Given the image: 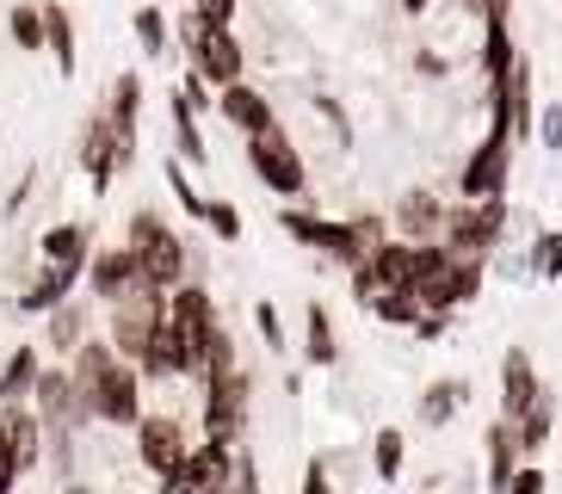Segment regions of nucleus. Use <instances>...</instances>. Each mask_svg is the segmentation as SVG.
<instances>
[{"label": "nucleus", "mask_w": 562, "mask_h": 494, "mask_svg": "<svg viewBox=\"0 0 562 494\" xmlns=\"http://www.w3.org/2000/svg\"><path fill=\"white\" fill-rule=\"evenodd\" d=\"M501 235H507V198H463L458 211H446L439 242L463 260H482V254L501 247Z\"/></svg>", "instance_id": "obj_1"}, {"label": "nucleus", "mask_w": 562, "mask_h": 494, "mask_svg": "<svg viewBox=\"0 0 562 494\" xmlns=\"http://www.w3.org/2000/svg\"><path fill=\"white\" fill-rule=\"evenodd\" d=\"M180 44H186V56H192V68H199L211 87H229V81H241V44H235V32L229 25H211V19H199V13H186L180 19Z\"/></svg>", "instance_id": "obj_2"}, {"label": "nucleus", "mask_w": 562, "mask_h": 494, "mask_svg": "<svg viewBox=\"0 0 562 494\" xmlns=\"http://www.w3.org/2000/svg\"><path fill=\"white\" fill-rule=\"evenodd\" d=\"M131 254H136V266H143V279L161 284V291H173V284L186 279V242L167 229L155 211L131 216Z\"/></svg>", "instance_id": "obj_3"}, {"label": "nucleus", "mask_w": 562, "mask_h": 494, "mask_svg": "<svg viewBox=\"0 0 562 494\" xmlns=\"http://www.w3.org/2000/svg\"><path fill=\"white\" fill-rule=\"evenodd\" d=\"M476 291H482V260H463V254H439V260L414 279V296L427 303V310H463V303H476Z\"/></svg>", "instance_id": "obj_4"}, {"label": "nucleus", "mask_w": 562, "mask_h": 494, "mask_svg": "<svg viewBox=\"0 0 562 494\" xmlns=\"http://www.w3.org/2000/svg\"><path fill=\"white\" fill-rule=\"evenodd\" d=\"M241 427H248V378L241 371H211L204 378V439L216 445H241Z\"/></svg>", "instance_id": "obj_5"}, {"label": "nucleus", "mask_w": 562, "mask_h": 494, "mask_svg": "<svg viewBox=\"0 0 562 494\" xmlns=\"http://www.w3.org/2000/svg\"><path fill=\"white\" fill-rule=\"evenodd\" d=\"M248 167L279 198H303V186H310V167H303V155L291 148V136H284L279 124H266V131L248 136Z\"/></svg>", "instance_id": "obj_6"}, {"label": "nucleus", "mask_w": 562, "mask_h": 494, "mask_svg": "<svg viewBox=\"0 0 562 494\" xmlns=\"http://www.w3.org/2000/svg\"><path fill=\"white\" fill-rule=\"evenodd\" d=\"M279 229L291 235V242L315 247V254H328V260H347V266H359V260H364V242H359V229H352V223H334V216H310V211H284V216H279Z\"/></svg>", "instance_id": "obj_7"}, {"label": "nucleus", "mask_w": 562, "mask_h": 494, "mask_svg": "<svg viewBox=\"0 0 562 494\" xmlns=\"http://www.w3.org/2000/svg\"><path fill=\"white\" fill-rule=\"evenodd\" d=\"M507 173H513V136L488 131L470 148V161H463V173H458V192L463 198H501L507 192Z\"/></svg>", "instance_id": "obj_8"}, {"label": "nucleus", "mask_w": 562, "mask_h": 494, "mask_svg": "<svg viewBox=\"0 0 562 494\" xmlns=\"http://www.w3.org/2000/svg\"><path fill=\"white\" fill-rule=\"evenodd\" d=\"M136 155L124 148V136L112 131V117H87V131H81V167H87V180H93V192H112L117 180V167H131Z\"/></svg>", "instance_id": "obj_9"}, {"label": "nucleus", "mask_w": 562, "mask_h": 494, "mask_svg": "<svg viewBox=\"0 0 562 494\" xmlns=\"http://www.w3.org/2000/svg\"><path fill=\"white\" fill-rule=\"evenodd\" d=\"M186 451H192V445H186V433H180V420H173V414H143V420H136V458L149 463L161 482L180 470Z\"/></svg>", "instance_id": "obj_10"}, {"label": "nucleus", "mask_w": 562, "mask_h": 494, "mask_svg": "<svg viewBox=\"0 0 562 494\" xmlns=\"http://www.w3.org/2000/svg\"><path fill=\"white\" fill-rule=\"evenodd\" d=\"M229 482H235L229 445L204 439V445H192V451L180 458V470L167 476V489H229Z\"/></svg>", "instance_id": "obj_11"}, {"label": "nucleus", "mask_w": 562, "mask_h": 494, "mask_svg": "<svg viewBox=\"0 0 562 494\" xmlns=\"http://www.w3.org/2000/svg\"><path fill=\"white\" fill-rule=\"evenodd\" d=\"M538 395H544V383H538L531 352H526V346H507V352H501V414H507V420H519Z\"/></svg>", "instance_id": "obj_12"}, {"label": "nucleus", "mask_w": 562, "mask_h": 494, "mask_svg": "<svg viewBox=\"0 0 562 494\" xmlns=\"http://www.w3.org/2000/svg\"><path fill=\"white\" fill-rule=\"evenodd\" d=\"M87 284H93V296H100V303H117L124 291H136V284H143V266H136L131 242L93 254V260H87Z\"/></svg>", "instance_id": "obj_13"}, {"label": "nucleus", "mask_w": 562, "mask_h": 494, "mask_svg": "<svg viewBox=\"0 0 562 494\" xmlns=\"http://www.w3.org/2000/svg\"><path fill=\"white\" fill-rule=\"evenodd\" d=\"M216 112L229 117L241 136H254V131L272 124V99H266L260 87H248V81H229V87H216Z\"/></svg>", "instance_id": "obj_14"}, {"label": "nucleus", "mask_w": 562, "mask_h": 494, "mask_svg": "<svg viewBox=\"0 0 562 494\" xmlns=\"http://www.w3.org/2000/svg\"><path fill=\"white\" fill-rule=\"evenodd\" d=\"M81 279H87V266H56V260H44V272H37V279L25 284V296H19V310H25V315H50Z\"/></svg>", "instance_id": "obj_15"}, {"label": "nucleus", "mask_w": 562, "mask_h": 494, "mask_svg": "<svg viewBox=\"0 0 562 494\" xmlns=\"http://www.w3.org/2000/svg\"><path fill=\"white\" fill-rule=\"evenodd\" d=\"M136 112H143V75L136 68H124L112 81V105H105V117H112V131L124 136V148L136 155Z\"/></svg>", "instance_id": "obj_16"}, {"label": "nucleus", "mask_w": 562, "mask_h": 494, "mask_svg": "<svg viewBox=\"0 0 562 494\" xmlns=\"http://www.w3.org/2000/svg\"><path fill=\"white\" fill-rule=\"evenodd\" d=\"M396 223L408 242H439V229H446V211H439V198L432 192H408L396 204Z\"/></svg>", "instance_id": "obj_17"}, {"label": "nucleus", "mask_w": 562, "mask_h": 494, "mask_svg": "<svg viewBox=\"0 0 562 494\" xmlns=\"http://www.w3.org/2000/svg\"><path fill=\"white\" fill-rule=\"evenodd\" d=\"M513 463H519V420H507V414H501L495 427H488V489L507 494Z\"/></svg>", "instance_id": "obj_18"}, {"label": "nucleus", "mask_w": 562, "mask_h": 494, "mask_svg": "<svg viewBox=\"0 0 562 494\" xmlns=\"http://www.w3.org/2000/svg\"><path fill=\"white\" fill-rule=\"evenodd\" d=\"M44 49L56 56V75H75V19L63 0H44Z\"/></svg>", "instance_id": "obj_19"}, {"label": "nucleus", "mask_w": 562, "mask_h": 494, "mask_svg": "<svg viewBox=\"0 0 562 494\" xmlns=\"http://www.w3.org/2000/svg\"><path fill=\"white\" fill-rule=\"evenodd\" d=\"M167 112H173V143H180V161L204 167V161H211V148H204V131H199V105H192L186 93H173V105H167Z\"/></svg>", "instance_id": "obj_20"}, {"label": "nucleus", "mask_w": 562, "mask_h": 494, "mask_svg": "<svg viewBox=\"0 0 562 494\" xmlns=\"http://www.w3.org/2000/svg\"><path fill=\"white\" fill-rule=\"evenodd\" d=\"M303 359L315 364V371H328L334 359H340V340H334V322L322 303H310V315H303Z\"/></svg>", "instance_id": "obj_21"}, {"label": "nucleus", "mask_w": 562, "mask_h": 494, "mask_svg": "<svg viewBox=\"0 0 562 494\" xmlns=\"http://www.w3.org/2000/svg\"><path fill=\"white\" fill-rule=\"evenodd\" d=\"M364 310L378 315V322H390V328H414V322H420V310H427V303H420V296H414L408 284H383V291L371 296Z\"/></svg>", "instance_id": "obj_22"}, {"label": "nucleus", "mask_w": 562, "mask_h": 494, "mask_svg": "<svg viewBox=\"0 0 562 494\" xmlns=\"http://www.w3.org/2000/svg\"><path fill=\"white\" fill-rule=\"evenodd\" d=\"M37 371H44L37 346H19L13 359L0 364V402H25V395L37 390Z\"/></svg>", "instance_id": "obj_23"}, {"label": "nucleus", "mask_w": 562, "mask_h": 494, "mask_svg": "<svg viewBox=\"0 0 562 494\" xmlns=\"http://www.w3.org/2000/svg\"><path fill=\"white\" fill-rule=\"evenodd\" d=\"M37 247H44V260H56V266H87V260H93V254H87V247H93L87 223H56Z\"/></svg>", "instance_id": "obj_24"}, {"label": "nucleus", "mask_w": 562, "mask_h": 494, "mask_svg": "<svg viewBox=\"0 0 562 494\" xmlns=\"http://www.w3.org/2000/svg\"><path fill=\"white\" fill-rule=\"evenodd\" d=\"M463 395H470V383H458V378L427 383V390H420V427H446L451 414L463 408Z\"/></svg>", "instance_id": "obj_25"}, {"label": "nucleus", "mask_w": 562, "mask_h": 494, "mask_svg": "<svg viewBox=\"0 0 562 494\" xmlns=\"http://www.w3.org/2000/svg\"><path fill=\"white\" fill-rule=\"evenodd\" d=\"M513 63H519L513 25H507V19H488V37H482V68H488V81H501V75H507Z\"/></svg>", "instance_id": "obj_26"}, {"label": "nucleus", "mask_w": 562, "mask_h": 494, "mask_svg": "<svg viewBox=\"0 0 562 494\" xmlns=\"http://www.w3.org/2000/svg\"><path fill=\"white\" fill-rule=\"evenodd\" d=\"M550 427H557V408H550V390H544L526 414H519V451H538V445L550 439Z\"/></svg>", "instance_id": "obj_27"}, {"label": "nucleus", "mask_w": 562, "mask_h": 494, "mask_svg": "<svg viewBox=\"0 0 562 494\" xmlns=\"http://www.w3.org/2000/svg\"><path fill=\"white\" fill-rule=\"evenodd\" d=\"M136 44L149 49V56H167V49H173V37H167V13L161 7H136Z\"/></svg>", "instance_id": "obj_28"}, {"label": "nucleus", "mask_w": 562, "mask_h": 494, "mask_svg": "<svg viewBox=\"0 0 562 494\" xmlns=\"http://www.w3.org/2000/svg\"><path fill=\"white\" fill-rule=\"evenodd\" d=\"M402 445H408V439H402L396 427H383L378 439H371V470H378V482H396L402 476Z\"/></svg>", "instance_id": "obj_29"}, {"label": "nucleus", "mask_w": 562, "mask_h": 494, "mask_svg": "<svg viewBox=\"0 0 562 494\" xmlns=\"http://www.w3.org/2000/svg\"><path fill=\"white\" fill-rule=\"evenodd\" d=\"M50 346L56 352H75V346H81V310H75L68 296L50 310Z\"/></svg>", "instance_id": "obj_30"}, {"label": "nucleus", "mask_w": 562, "mask_h": 494, "mask_svg": "<svg viewBox=\"0 0 562 494\" xmlns=\"http://www.w3.org/2000/svg\"><path fill=\"white\" fill-rule=\"evenodd\" d=\"M7 25H13V44L19 49H44V7H32V0H25V7H13V19H7Z\"/></svg>", "instance_id": "obj_31"}, {"label": "nucleus", "mask_w": 562, "mask_h": 494, "mask_svg": "<svg viewBox=\"0 0 562 494\" xmlns=\"http://www.w3.org/2000/svg\"><path fill=\"white\" fill-rule=\"evenodd\" d=\"M531 272L538 279H562V229H544L531 242Z\"/></svg>", "instance_id": "obj_32"}, {"label": "nucleus", "mask_w": 562, "mask_h": 494, "mask_svg": "<svg viewBox=\"0 0 562 494\" xmlns=\"http://www.w3.org/2000/svg\"><path fill=\"white\" fill-rule=\"evenodd\" d=\"M204 223L216 229V242H241V211L229 198H204Z\"/></svg>", "instance_id": "obj_33"}, {"label": "nucleus", "mask_w": 562, "mask_h": 494, "mask_svg": "<svg viewBox=\"0 0 562 494\" xmlns=\"http://www.w3.org/2000/svg\"><path fill=\"white\" fill-rule=\"evenodd\" d=\"M167 186H173V198H180V211L204 223V198H199V186L186 180V161H167Z\"/></svg>", "instance_id": "obj_34"}, {"label": "nucleus", "mask_w": 562, "mask_h": 494, "mask_svg": "<svg viewBox=\"0 0 562 494\" xmlns=\"http://www.w3.org/2000/svg\"><path fill=\"white\" fill-rule=\"evenodd\" d=\"M19 476H25V463H19V445H13V433H7V420H0V494L13 489Z\"/></svg>", "instance_id": "obj_35"}, {"label": "nucleus", "mask_w": 562, "mask_h": 494, "mask_svg": "<svg viewBox=\"0 0 562 494\" xmlns=\"http://www.w3.org/2000/svg\"><path fill=\"white\" fill-rule=\"evenodd\" d=\"M254 328H260V340L272 346V352H284V322H279L272 303H254Z\"/></svg>", "instance_id": "obj_36"}, {"label": "nucleus", "mask_w": 562, "mask_h": 494, "mask_svg": "<svg viewBox=\"0 0 562 494\" xmlns=\"http://www.w3.org/2000/svg\"><path fill=\"white\" fill-rule=\"evenodd\" d=\"M538 136H544L550 155H562V99H557V105H544V117H538Z\"/></svg>", "instance_id": "obj_37"}, {"label": "nucleus", "mask_w": 562, "mask_h": 494, "mask_svg": "<svg viewBox=\"0 0 562 494\" xmlns=\"http://www.w3.org/2000/svg\"><path fill=\"white\" fill-rule=\"evenodd\" d=\"M192 13L211 19V25H229V19H235V0H192Z\"/></svg>", "instance_id": "obj_38"}, {"label": "nucleus", "mask_w": 562, "mask_h": 494, "mask_svg": "<svg viewBox=\"0 0 562 494\" xmlns=\"http://www.w3.org/2000/svg\"><path fill=\"white\" fill-rule=\"evenodd\" d=\"M538 489H544V470H531V463L519 470V463H513V482H507V494H538Z\"/></svg>", "instance_id": "obj_39"}, {"label": "nucleus", "mask_w": 562, "mask_h": 494, "mask_svg": "<svg viewBox=\"0 0 562 494\" xmlns=\"http://www.w3.org/2000/svg\"><path fill=\"white\" fill-rule=\"evenodd\" d=\"M352 229H359V242H364V254H371V247L383 242V223L378 216H352Z\"/></svg>", "instance_id": "obj_40"}, {"label": "nucleus", "mask_w": 562, "mask_h": 494, "mask_svg": "<svg viewBox=\"0 0 562 494\" xmlns=\"http://www.w3.org/2000/svg\"><path fill=\"white\" fill-rule=\"evenodd\" d=\"M303 489H310V494H328V470H322V463H310V470H303Z\"/></svg>", "instance_id": "obj_41"}, {"label": "nucleus", "mask_w": 562, "mask_h": 494, "mask_svg": "<svg viewBox=\"0 0 562 494\" xmlns=\"http://www.w3.org/2000/svg\"><path fill=\"white\" fill-rule=\"evenodd\" d=\"M476 7H482L488 19H507V13H513V0H476Z\"/></svg>", "instance_id": "obj_42"}, {"label": "nucleus", "mask_w": 562, "mask_h": 494, "mask_svg": "<svg viewBox=\"0 0 562 494\" xmlns=\"http://www.w3.org/2000/svg\"><path fill=\"white\" fill-rule=\"evenodd\" d=\"M427 7H432V0H402V13H414V19L427 13Z\"/></svg>", "instance_id": "obj_43"}]
</instances>
